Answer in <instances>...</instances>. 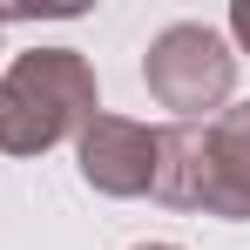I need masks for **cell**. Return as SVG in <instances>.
<instances>
[{"label":"cell","mask_w":250,"mask_h":250,"mask_svg":"<svg viewBox=\"0 0 250 250\" xmlns=\"http://www.w3.org/2000/svg\"><path fill=\"white\" fill-rule=\"evenodd\" d=\"M149 196L169 209L250 223V102L209 115V122H163L156 128Z\"/></svg>","instance_id":"1"},{"label":"cell","mask_w":250,"mask_h":250,"mask_svg":"<svg viewBox=\"0 0 250 250\" xmlns=\"http://www.w3.org/2000/svg\"><path fill=\"white\" fill-rule=\"evenodd\" d=\"M102 115L82 47H21L0 68V156H47Z\"/></svg>","instance_id":"2"},{"label":"cell","mask_w":250,"mask_h":250,"mask_svg":"<svg viewBox=\"0 0 250 250\" xmlns=\"http://www.w3.org/2000/svg\"><path fill=\"white\" fill-rule=\"evenodd\" d=\"M142 82L176 122H209L237 95V47L209 21H169L156 41L142 47Z\"/></svg>","instance_id":"3"},{"label":"cell","mask_w":250,"mask_h":250,"mask_svg":"<svg viewBox=\"0 0 250 250\" xmlns=\"http://www.w3.org/2000/svg\"><path fill=\"white\" fill-rule=\"evenodd\" d=\"M75 163H82V183L95 196H149V183H156V128L135 122V115H95V122L75 135Z\"/></svg>","instance_id":"4"},{"label":"cell","mask_w":250,"mask_h":250,"mask_svg":"<svg viewBox=\"0 0 250 250\" xmlns=\"http://www.w3.org/2000/svg\"><path fill=\"white\" fill-rule=\"evenodd\" d=\"M230 41L237 54H250V0H230Z\"/></svg>","instance_id":"5"},{"label":"cell","mask_w":250,"mask_h":250,"mask_svg":"<svg viewBox=\"0 0 250 250\" xmlns=\"http://www.w3.org/2000/svg\"><path fill=\"white\" fill-rule=\"evenodd\" d=\"M135 250H183V244H135Z\"/></svg>","instance_id":"6"}]
</instances>
